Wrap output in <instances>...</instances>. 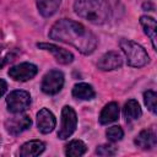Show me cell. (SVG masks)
I'll list each match as a JSON object with an SVG mask.
<instances>
[{
    "mask_svg": "<svg viewBox=\"0 0 157 157\" xmlns=\"http://www.w3.org/2000/svg\"><path fill=\"white\" fill-rule=\"evenodd\" d=\"M119 45L126 56L128 65L132 67H141L148 63V54L140 44L129 39H120Z\"/></svg>",
    "mask_w": 157,
    "mask_h": 157,
    "instance_id": "3957f363",
    "label": "cell"
},
{
    "mask_svg": "<svg viewBox=\"0 0 157 157\" xmlns=\"http://www.w3.org/2000/svg\"><path fill=\"white\" fill-rule=\"evenodd\" d=\"M37 47L39 49H43V50H47L49 53H52L55 58V60L60 64H70L72 60H74V55L72 53H70L69 50L64 49V48H60L55 44H52V43H38Z\"/></svg>",
    "mask_w": 157,
    "mask_h": 157,
    "instance_id": "9c48e42d",
    "label": "cell"
},
{
    "mask_svg": "<svg viewBox=\"0 0 157 157\" xmlns=\"http://www.w3.org/2000/svg\"><path fill=\"white\" fill-rule=\"evenodd\" d=\"M45 148V145L40 140H31L21 146L20 155L22 157H34L40 155Z\"/></svg>",
    "mask_w": 157,
    "mask_h": 157,
    "instance_id": "4fadbf2b",
    "label": "cell"
},
{
    "mask_svg": "<svg viewBox=\"0 0 157 157\" xmlns=\"http://www.w3.org/2000/svg\"><path fill=\"white\" fill-rule=\"evenodd\" d=\"M123 65V58L118 52H108L104 55L101 56V59L97 63L98 69L103 71H109L118 69Z\"/></svg>",
    "mask_w": 157,
    "mask_h": 157,
    "instance_id": "8fae6325",
    "label": "cell"
},
{
    "mask_svg": "<svg viewBox=\"0 0 157 157\" xmlns=\"http://www.w3.org/2000/svg\"><path fill=\"white\" fill-rule=\"evenodd\" d=\"M77 125V117L75 110L65 105L61 110V124H60V129L58 131V136L61 140H65L67 137H70L72 135V132L75 131Z\"/></svg>",
    "mask_w": 157,
    "mask_h": 157,
    "instance_id": "5b68a950",
    "label": "cell"
},
{
    "mask_svg": "<svg viewBox=\"0 0 157 157\" xmlns=\"http://www.w3.org/2000/svg\"><path fill=\"white\" fill-rule=\"evenodd\" d=\"M144 101H145V104L146 107L152 112V113H156V101H157V94L156 92L148 90L144 93Z\"/></svg>",
    "mask_w": 157,
    "mask_h": 157,
    "instance_id": "44dd1931",
    "label": "cell"
},
{
    "mask_svg": "<svg viewBox=\"0 0 157 157\" xmlns=\"http://www.w3.org/2000/svg\"><path fill=\"white\" fill-rule=\"evenodd\" d=\"M60 2L61 0H36L38 11L44 17H50L54 15L59 9Z\"/></svg>",
    "mask_w": 157,
    "mask_h": 157,
    "instance_id": "9a60e30c",
    "label": "cell"
},
{
    "mask_svg": "<svg viewBox=\"0 0 157 157\" xmlns=\"http://www.w3.org/2000/svg\"><path fill=\"white\" fill-rule=\"evenodd\" d=\"M37 71H38V69H37V66L34 64L21 63L18 65L12 66L9 70V76L11 78H13L15 81L25 82V81H28V80L33 78L37 75Z\"/></svg>",
    "mask_w": 157,
    "mask_h": 157,
    "instance_id": "52a82bcc",
    "label": "cell"
},
{
    "mask_svg": "<svg viewBox=\"0 0 157 157\" xmlns=\"http://www.w3.org/2000/svg\"><path fill=\"white\" fill-rule=\"evenodd\" d=\"M105 135H107V139H108L109 141L115 142V141L121 140V137L124 136V131H123V129H121L120 126L114 125V126H110V128L107 129Z\"/></svg>",
    "mask_w": 157,
    "mask_h": 157,
    "instance_id": "ffe728a7",
    "label": "cell"
},
{
    "mask_svg": "<svg viewBox=\"0 0 157 157\" xmlns=\"http://www.w3.org/2000/svg\"><path fill=\"white\" fill-rule=\"evenodd\" d=\"M119 105L118 103L115 102H110L108 103L103 110L101 112V115H99V123L105 125V124H109V123H113L118 118H119Z\"/></svg>",
    "mask_w": 157,
    "mask_h": 157,
    "instance_id": "5bb4252c",
    "label": "cell"
},
{
    "mask_svg": "<svg viewBox=\"0 0 157 157\" xmlns=\"http://www.w3.org/2000/svg\"><path fill=\"white\" fill-rule=\"evenodd\" d=\"M6 88H7L6 82H5L2 78H0V97H2V96H4V93L6 92Z\"/></svg>",
    "mask_w": 157,
    "mask_h": 157,
    "instance_id": "603a6c76",
    "label": "cell"
},
{
    "mask_svg": "<svg viewBox=\"0 0 157 157\" xmlns=\"http://www.w3.org/2000/svg\"><path fill=\"white\" fill-rule=\"evenodd\" d=\"M6 104L11 113H22L31 105V96L28 92L22 90L12 91L6 98Z\"/></svg>",
    "mask_w": 157,
    "mask_h": 157,
    "instance_id": "277c9868",
    "label": "cell"
},
{
    "mask_svg": "<svg viewBox=\"0 0 157 157\" xmlns=\"http://www.w3.org/2000/svg\"><path fill=\"white\" fill-rule=\"evenodd\" d=\"M49 37L54 40L75 47L85 55L93 53L97 47V38L91 31H88L83 25L67 18L55 22L50 28Z\"/></svg>",
    "mask_w": 157,
    "mask_h": 157,
    "instance_id": "6da1fadb",
    "label": "cell"
},
{
    "mask_svg": "<svg viewBox=\"0 0 157 157\" xmlns=\"http://www.w3.org/2000/svg\"><path fill=\"white\" fill-rule=\"evenodd\" d=\"M86 152V145L81 140H72L65 146V155L70 157L82 156Z\"/></svg>",
    "mask_w": 157,
    "mask_h": 157,
    "instance_id": "d6986e66",
    "label": "cell"
},
{
    "mask_svg": "<svg viewBox=\"0 0 157 157\" xmlns=\"http://www.w3.org/2000/svg\"><path fill=\"white\" fill-rule=\"evenodd\" d=\"M96 153L99 156H114L117 153V148L112 145H101L97 147Z\"/></svg>",
    "mask_w": 157,
    "mask_h": 157,
    "instance_id": "7402d4cb",
    "label": "cell"
},
{
    "mask_svg": "<svg viewBox=\"0 0 157 157\" xmlns=\"http://www.w3.org/2000/svg\"><path fill=\"white\" fill-rule=\"evenodd\" d=\"M64 86V75L59 70H52L47 72L42 81V91L47 94L58 93Z\"/></svg>",
    "mask_w": 157,
    "mask_h": 157,
    "instance_id": "8992f818",
    "label": "cell"
},
{
    "mask_svg": "<svg viewBox=\"0 0 157 157\" xmlns=\"http://www.w3.org/2000/svg\"><path fill=\"white\" fill-rule=\"evenodd\" d=\"M55 125H56L55 117L49 109L43 108L38 112V114H37V126H38V130L42 134L52 132L54 130Z\"/></svg>",
    "mask_w": 157,
    "mask_h": 157,
    "instance_id": "30bf717a",
    "label": "cell"
},
{
    "mask_svg": "<svg viewBox=\"0 0 157 157\" xmlns=\"http://www.w3.org/2000/svg\"><path fill=\"white\" fill-rule=\"evenodd\" d=\"M74 10L81 18L94 25L107 22L110 15L107 0H75Z\"/></svg>",
    "mask_w": 157,
    "mask_h": 157,
    "instance_id": "7a4b0ae2",
    "label": "cell"
},
{
    "mask_svg": "<svg viewBox=\"0 0 157 157\" xmlns=\"http://www.w3.org/2000/svg\"><path fill=\"white\" fill-rule=\"evenodd\" d=\"M142 114V110L140 108V104L135 99H129L124 105V117L126 121L137 120Z\"/></svg>",
    "mask_w": 157,
    "mask_h": 157,
    "instance_id": "e0dca14e",
    "label": "cell"
},
{
    "mask_svg": "<svg viewBox=\"0 0 157 157\" xmlns=\"http://www.w3.org/2000/svg\"><path fill=\"white\" fill-rule=\"evenodd\" d=\"M31 125H32L31 118L21 113H17V115H13L5 121L6 131L11 135H18L25 130H27Z\"/></svg>",
    "mask_w": 157,
    "mask_h": 157,
    "instance_id": "ba28073f",
    "label": "cell"
},
{
    "mask_svg": "<svg viewBox=\"0 0 157 157\" xmlns=\"http://www.w3.org/2000/svg\"><path fill=\"white\" fill-rule=\"evenodd\" d=\"M72 96L82 101H90L94 97V90L88 83H77L72 88Z\"/></svg>",
    "mask_w": 157,
    "mask_h": 157,
    "instance_id": "ac0fdd59",
    "label": "cell"
},
{
    "mask_svg": "<svg viewBox=\"0 0 157 157\" xmlns=\"http://www.w3.org/2000/svg\"><path fill=\"white\" fill-rule=\"evenodd\" d=\"M140 23H141L145 33L150 37L153 49H156V38H157L156 37V29H157V25H156L155 18H152L150 16H141L140 17Z\"/></svg>",
    "mask_w": 157,
    "mask_h": 157,
    "instance_id": "2e32d148",
    "label": "cell"
},
{
    "mask_svg": "<svg viewBox=\"0 0 157 157\" xmlns=\"http://www.w3.org/2000/svg\"><path fill=\"white\" fill-rule=\"evenodd\" d=\"M135 145L137 147H141L144 150H151L153 147H156L157 145V137L153 130L147 129V130H142L136 137H135Z\"/></svg>",
    "mask_w": 157,
    "mask_h": 157,
    "instance_id": "7c38bea8",
    "label": "cell"
}]
</instances>
